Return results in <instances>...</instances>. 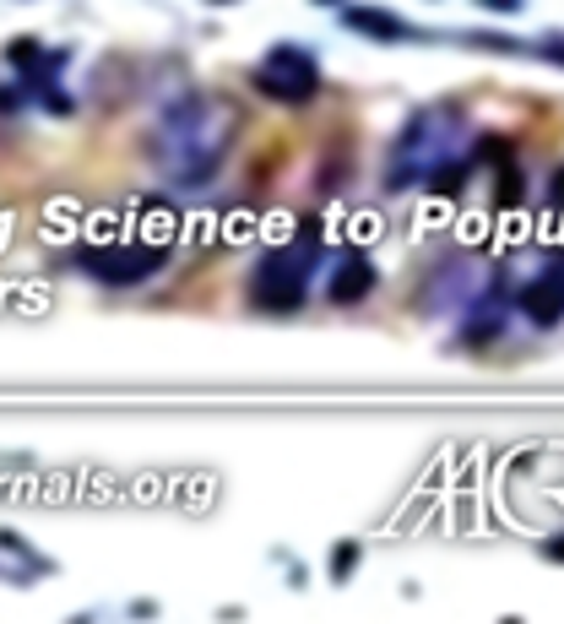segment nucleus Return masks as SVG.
<instances>
[{
	"label": "nucleus",
	"mask_w": 564,
	"mask_h": 624,
	"mask_svg": "<svg viewBox=\"0 0 564 624\" xmlns=\"http://www.w3.org/2000/svg\"><path fill=\"white\" fill-rule=\"evenodd\" d=\"M353 565H359V543H337L331 549V581H348Z\"/></svg>",
	"instance_id": "12"
},
{
	"label": "nucleus",
	"mask_w": 564,
	"mask_h": 624,
	"mask_svg": "<svg viewBox=\"0 0 564 624\" xmlns=\"http://www.w3.org/2000/svg\"><path fill=\"white\" fill-rule=\"evenodd\" d=\"M250 87H256L267 104L304 109V104L320 93V60H315L304 44H272V49L261 55V66L250 71Z\"/></svg>",
	"instance_id": "4"
},
{
	"label": "nucleus",
	"mask_w": 564,
	"mask_h": 624,
	"mask_svg": "<svg viewBox=\"0 0 564 624\" xmlns=\"http://www.w3.org/2000/svg\"><path fill=\"white\" fill-rule=\"evenodd\" d=\"M461 44H478V49H500V55H527L532 44L510 38V33H461Z\"/></svg>",
	"instance_id": "10"
},
{
	"label": "nucleus",
	"mask_w": 564,
	"mask_h": 624,
	"mask_svg": "<svg viewBox=\"0 0 564 624\" xmlns=\"http://www.w3.org/2000/svg\"><path fill=\"white\" fill-rule=\"evenodd\" d=\"M77 267L87 278L109 283V289H137V283L157 278L168 267V245H152V239H141V245H87V250H77Z\"/></svg>",
	"instance_id": "5"
},
{
	"label": "nucleus",
	"mask_w": 564,
	"mask_h": 624,
	"mask_svg": "<svg viewBox=\"0 0 564 624\" xmlns=\"http://www.w3.org/2000/svg\"><path fill=\"white\" fill-rule=\"evenodd\" d=\"M483 11H494V16H516V11H527V0H478Z\"/></svg>",
	"instance_id": "14"
},
{
	"label": "nucleus",
	"mask_w": 564,
	"mask_h": 624,
	"mask_svg": "<svg viewBox=\"0 0 564 624\" xmlns=\"http://www.w3.org/2000/svg\"><path fill=\"white\" fill-rule=\"evenodd\" d=\"M207 5H234V0H207Z\"/></svg>",
	"instance_id": "18"
},
{
	"label": "nucleus",
	"mask_w": 564,
	"mask_h": 624,
	"mask_svg": "<svg viewBox=\"0 0 564 624\" xmlns=\"http://www.w3.org/2000/svg\"><path fill=\"white\" fill-rule=\"evenodd\" d=\"M532 49H538V60H549V66H564V33H543Z\"/></svg>",
	"instance_id": "13"
},
{
	"label": "nucleus",
	"mask_w": 564,
	"mask_h": 624,
	"mask_svg": "<svg viewBox=\"0 0 564 624\" xmlns=\"http://www.w3.org/2000/svg\"><path fill=\"white\" fill-rule=\"evenodd\" d=\"M516 305H521V315L532 320V326H560L564 320V261L560 267H549L543 278H532L521 294H516Z\"/></svg>",
	"instance_id": "8"
},
{
	"label": "nucleus",
	"mask_w": 564,
	"mask_h": 624,
	"mask_svg": "<svg viewBox=\"0 0 564 624\" xmlns=\"http://www.w3.org/2000/svg\"><path fill=\"white\" fill-rule=\"evenodd\" d=\"M467 104L461 98H434L408 115V126L397 131L391 157H386V190H413L428 185L445 163H456V153H467Z\"/></svg>",
	"instance_id": "2"
},
{
	"label": "nucleus",
	"mask_w": 564,
	"mask_h": 624,
	"mask_svg": "<svg viewBox=\"0 0 564 624\" xmlns=\"http://www.w3.org/2000/svg\"><path fill=\"white\" fill-rule=\"evenodd\" d=\"M315 267H320V223H304L293 245L267 250L250 278H245V299L267 315H293L309 299V283H315Z\"/></svg>",
	"instance_id": "3"
},
{
	"label": "nucleus",
	"mask_w": 564,
	"mask_h": 624,
	"mask_svg": "<svg viewBox=\"0 0 564 624\" xmlns=\"http://www.w3.org/2000/svg\"><path fill=\"white\" fill-rule=\"evenodd\" d=\"M342 27L375 44H419L423 27H413L408 16H397L391 5H342Z\"/></svg>",
	"instance_id": "7"
},
{
	"label": "nucleus",
	"mask_w": 564,
	"mask_h": 624,
	"mask_svg": "<svg viewBox=\"0 0 564 624\" xmlns=\"http://www.w3.org/2000/svg\"><path fill=\"white\" fill-rule=\"evenodd\" d=\"M38 98H44V109H49V115H77V98H71L66 87H55V82H44V87H38Z\"/></svg>",
	"instance_id": "11"
},
{
	"label": "nucleus",
	"mask_w": 564,
	"mask_h": 624,
	"mask_svg": "<svg viewBox=\"0 0 564 624\" xmlns=\"http://www.w3.org/2000/svg\"><path fill=\"white\" fill-rule=\"evenodd\" d=\"M543 560H560V565H564V532H560V538H549V543H543Z\"/></svg>",
	"instance_id": "15"
},
{
	"label": "nucleus",
	"mask_w": 564,
	"mask_h": 624,
	"mask_svg": "<svg viewBox=\"0 0 564 624\" xmlns=\"http://www.w3.org/2000/svg\"><path fill=\"white\" fill-rule=\"evenodd\" d=\"M315 5H348V0H315Z\"/></svg>",
	"instance_id": "17"
},
{
	"label": "nucleus",
	"mask_w": 564,
	"mask_h": 624,
	"mask_svg": "<svg viewBox=\"0 0 564 624\" xmlns=\"http://www.w3.org/2000/svg\"><path fill=\"white\" fill-rule=\"evenodd\" d=\"M239 109L218 93H179L157 109V120L146 126V157L152 168L179 185V190H201L212 185V174L228 163L239 142Z\"/></svg>",
	"instance_id": "1"
},
{
	"label": "nucleus",
	"mask_w": 564,
	"mask_h": 624,
	"mask_svg": "<svg viewBox=\"0 0 564 624\" xmlns=\"http://www.w3.org/2000/svg\"><path fill=\"white\" fill-rule=\"evenodd\" d=\"M375 283H380V272L364 250H337L331 267H326V299L331 305H359V299L375 294Z\"/></svg>",
	"instance_id": "6"
},
{
	"label": "nucleus",
	"mask_w": 564,
	"mask_h": 624,
	"mask_svg": "<svg viewBox=\"0 0 564 624\" xmlns=\"http://www.w3.org/2000/svg\"><path fill=\"white\" fill-rule=\"evenodd\" d=\"M505 315H510V305H505V294L500 289H489L472 310L461 315V326H456V337L467 342V348H483V342H494V337H505Z\"/></svg>",
	"instance_id": "9"
},
{
	"label": "nucleus",
	"mask_w": 564,
	"mask_h": 624,
	"mask_svg": "<svg viewBox=\"0 0 564 624\" xmlns=\"http://www.w3.org/2000/svg\"><path fill=\"white\" fill-rule=\"evenodd\" d=\"M554 201H560V207H564V168H560V174H554Z\"/></svg>",
	"instance_id": "16"
}]
</instances>
